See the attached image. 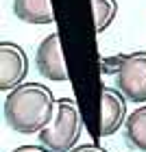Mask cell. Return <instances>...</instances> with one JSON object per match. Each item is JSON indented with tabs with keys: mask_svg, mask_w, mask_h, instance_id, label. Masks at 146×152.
I'll return each instance as SVG.
<instances>
[{
	"mask_svg": "<svg viewBox=\"0 0 146 152\" xmlns=\"http://www.w3.org/2000/svg\"><path fill=\"white\" fill-rule=\"evenodd\" d=\"M57 100L52 89L41 83H22L11 89L4 98V120L7 124L22 135L41 133L50 124Z\"/></svg>",
	"mask_w": 146,
	"mask_h": 152,
	"instance_id": "obj_1",
	"label": "cell"
},
{
	"mask_svg": "<svg viewBox=\"0 0 146 152\" xmlns=\"http://www.w3.org/2000/svg\"><path fill=\"white\" fill-rule=\"evenodd\" d=\"M81 130H83V120L76 100L59 98L50 124L39 133V141L50 152H70L79 141Z\"/></svg>",
	"mask_w": 146,
	"mask_h": 152,
	"instance_id": "obj_2",
	"label": "cell"
},
{
	"mask_svg": "<svg viewBox=\"0 0 146 152\" xmlns=\"http://www.w3.org/2000/svg\"><path fill=\"white\" fill-rule=\"evenodd\" d=\"M116 87L131 102H146V50L122 54L120 70L116 74Z\"/></svg>",
	"mask_w": 146,
	"mask_h": 152,
	"instance_id": "obj_3",
	"label": "cell"
},
{
	"mask_svg": "<svg viewBox=\"0 0 146 152\" xmlns=\"http://www.w3.org/2000/svg\"><path fill=\"white\" fill-rule=\"evenodd\" d=\"M35 65H37V72L48 80H55V83L68 80V67L63 61V52H61L59 33H50L39 41L35 52Z\"/></svg>",
	"mask_w": 146,
	"mask_h": 152,
	"instance_id": "obj_4",
	"label": "cell"
},
{
	"mask_svg": "<svg viewBox=\"0 0 146 152\" xmlns=\"http://www.w3.org/2000/svg\"><path fill=\"white\" fill-rule=\"evenodd\" d=\"M29 74V57L24 48L13 44V41H2L0 44V89L11 91Z\"/></svg>",
	"mask_w": 146,
	"mask_h": 152,
	"instance_id": "obj_5",
	"label": "cell"
},
{
	"mask_svg": "<svg viewBox=\"0 0 146 152\" xmlns=\"http://www.w3.org/2000/svg\"><path fill=\"white\" fill-rule=\"evenodd\" d=\"M127 122V98L118 87H102L100 100V135L111 137Z\"/></svg>",
	"mask_w": 146,
	"mask_h": 152,
	"instance_id": "obj_6",
	"label": "cell"
},
{
	"mask_svg": "<svg viewBox=\"0 0 146 152\" xmlns=\"http://www.w3.org/2000/svg\"><path fill=\"white\" fill-rule=\"evenodd\" d=\"M13 13L26 24L55 22V9L50 0H13Z\"/></svg>",
	"mask_w": 146,
	"mask_h": 152,
	"instance_id": "obj_7",
	"label": "cell"
},
{
	"mask_svg": "<svg viewBox=\"0 0 146 152\" xmlns=\"http://www.w3.org/2000/svg\"><path fill=\"white\" fill-rule=\"evenodd\" d=\"M124 139L131 148L146 152V104L137 107L124 122Z\"/></svg>",
	"mask_w": 146,
	"mask_h": 152,
	"instance_id": "obj_8",
	"label": "cell"
},
{
	"mask_svg": "<svg viewBox=\"0 0 146 152\" xmlns=\"http://www.w3.org/2000/svg\"><path fill=\"white\" fill-rule=\"evenodd\" d=\"M94 7V24H96V33L107 31L111 22L116 20L118 13V2L116 0H92Z\"/></svg>",
	"mask_w": 146,
	"mask_h": 152,
	"instance_id": "obj_9",
	"label": "cell"
},
{
	"mask_svg": "<svg viewBox=\"0 0 146 152\" xmlns=\"http://www.w3.org/2000/svg\"><path fill=\"white\" fill-rule=\"evenodd\" d=\"M120 63H122V54H114V57H102L100 59V70L102 74H118L120 70Z\"/></svg>",
	"mask_w": 146,
	"mask_h": 152,
	"instance_id": "obj_10",
	"label": "cell"
},
{
	"mask_svg": "<svg viewBox=\"0 0 146 152\" xmlns=\"http://www.w3.org/2000/svg\"><path fill=\"white\" fill-rule=\"evenodd\" d=\"M70 152H109V150H105L102 146H96V143H87V146H76Z\"/></svg>",
	"mask_w": 146,
	"mask_h": 152,
	"instance_id": "obj_11",
	"label": "cell"
},
{
	"mask_svg": "<svg viewBox=\"0 0 146 152\" xmlns=\"http://www.w3.org/2000/svg\"><path fill=\"white\" fill-rule=\"evenodd\" d=\"M11 152H50V150L44 148V146H18L15 150H11Z\"/></svg>",
	"mask_w": 146,
	"mask_h": 152,
	"instance_id": "obj_12",
	"label": "cell"
}]
</instances>
